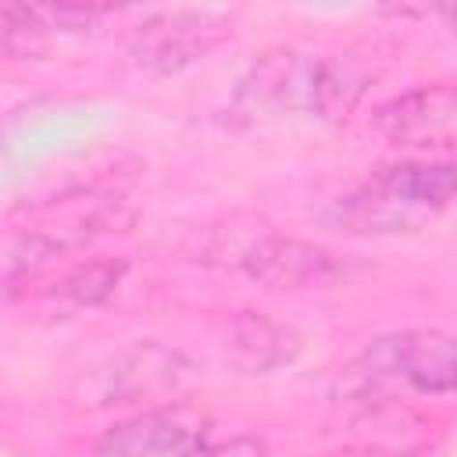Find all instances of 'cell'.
Instances as JSON below:
<instances>
[{
    "label": "cell",
    "instance_id": "1",
    "mask_svg": "<svg viewBox=\"0 0 457 457\" xmlns=\"http://www.w3.org/2000/svg\"><path fill=\"white\" fill-rule=\"evenodd\" d=\"M450 161H393L371 168L364 182L346 189L325 211V221L357 236L418 232L436 221L453 200Z\"/></svg>",
    "mask_w": 457,
    "mask_h": 457
},
{
    "label": "cell",
    "instance_id": "11",
    "mask_svg": "<svg viewBox=\"0 0 457 457\" xmlns=\"http://www.w3.org/2000/svg\"><path fill=\"white\" fill-rule=\"evenodd\" d=\"M121 271H125V264L121 261H111V257H93V261H82V264H68L43 289V296L54 300L64 311L96 307V303H104L114 293Z\"/></svg>",
    "mask_w": 457,
    "mask_h": 457
},
{
    "label": "cell",
    "instance_id": "12",
    "mask_svg": "<svg viewBox=\"0 0 457 457\" xmlns=\"http://www.w3.org/2000/svg\"><path fill=\"white\" fill-rule=\"evenodd\" d=\"M50 21L43 7L29 4H0V57L29 61L50 50Z\"/></svg>",
    "mask_w": 457,
    "mask_h": 457
},
{
    "label": "cell",
    "instance_id": "13",
    "mask_svg": "<svg viewBox=\"0 0 457 457\" xmlns=\"http://www.w3.org/2000/svg\"><path fill=\"white\" fill-rule=\"evenodd\" d=\"M200 457H264V443L253 436H232V439H211Z\"/></svg>",
    "mask_w": 457,
    "mask_h": 457
},
{
    "label": "cell",
    "instance_id": "5",
    "mask_svg": "<svg viewBox=\"0 0 457 457\" xmlns=\"http://www.w3.org/2000/svg\"><path fill=\"white\" fill-rule=\"evenodd\" d=\"M371 125L393 146H407V150L450 146L453 129H457V93L450 82L414 86V89L378 104L371 114Z\"/></svg>",
    "mask_w": 457,
    "mask_h": 457
},
{
    "label": "cell",
    "instance_id": "10",
    "mask_svg": "<svg viewBox=\"0 0 457 457\" xmlns=\"http://www.w3.org/2000/svg\"><path fill=\"white\" fill-rule=\"evenodd\" d=\"M268 232H271V225L261 218H228L221 225H204L200 232H193L189 243L182 246V253H189L200 264L243 268Z\"/></svg>",
    "mask_w": 457,
    "mask_h": 457
},
{
    "label": "cell",
    "instance_id": "7",
    "mask_svg": "<svg viewBox=\"0 0 457 457\" xmlns=\"http://www.w3.org/2000/svg\"><path fill=\"white\" fill-rule=\"evenodd\" d=\"M182 382V357L157 343H139L111 361V371H104V400L129 403L146 400L161 393H175Z\"/></svg>",
    "mask_w": 457,
    "mask_h": 457
},
{
    "label": "cell",
    "instance_id": "3",
    "mask_svg": "<svg viewBox=\"0 0 457 457\" xmlns=\"http://www.w3.org/2000/svg\"><path fill=\"white\" fill-rule=\"evenodd\" d=\"M225 39H232V14L228 11L175 7V11L146 14L132 29L129 57L154 75H175V71L189 68L193 61H204Z\"/></svg>",
    "mask_w": 457,
    "mask_h": 457
},
{
    "label": "cell",
    "instance_id": "9",
    "mask_svg": "<svg viewBox=\"0 0 457 457\" xmlns=\"http://www.w3.org/2000/svg\"><path fill=\"white\" fill-rule=\"evenodd\" d=\"M368 86H371V68L361 57L314 61L307 86V111L325 121H343L357 107Z\"/></svg>",
    "mask_w": 457,
    "mask_h": 457
},
{
    "label": "cell",
    "instance_id": "2",
    "mask_svg": "<svg viewBox=\"0 0 457 457\" xmlns=\"http://www.w3.org/2000/svg\"><path fill=\"white\" fill-rule=\"evenodd\" d=\"M453 371H457L453 339L439 328H414L375 339L350 368L346 389L378 393L389 386H407L425 396H450Z\"/></svg>",
    "mask_w": 457,
    "mask_h": 457
},
{
    "label": "cell",
    "instance_id": "8",
    "mask_svg": "<svg viewBox=\"0 0 457 457\" xmlns=\"http://www.w3.org/2000/svg\"><path fill=\"white\" fill-rule=\"evenodd\" d=\"M296 353H300V339L289 328H282L278 321H271L264 314H253V311H243L232 321L228 357H232L236 368H243L250 375H264V371H275V368L289 364Z\"/></svg>",
    "mask_w": 457,
    "mask_h": 457
},
{
    "label": "cell",
    "instance_id": "6",
    "mask_svg": "<svg viewBox=\"0 0 457 457\" xmlns=\"http://www.w3.org/2000/svg\"><path fill=\"white\" fill-rule=\"evenodd\" d=\"M243 271L264 286L275 289H300V286H325L339 275V264L328 250L303 243V239H289L278 232H268L257 250L250 253V261L243 264Z\"/></svg>",
    "mask_w": 457,
    "mask_h": 457
},
{
    "label": "cell",
    "instance_id": "4",
    "mask_svg": "<svg viewBox=\"0 0 457 457\" xmlns=\"http://www.w3.org/2000/svg\"><path fill=\"white\" fill-rule=\"evenodd\" d=\"M211 443L207 418L186 403L139 411L100 436L93 457H200Z\"/></svg>",
    "mask_w": 457,
    "mask_h": 457
}]
</instances>
